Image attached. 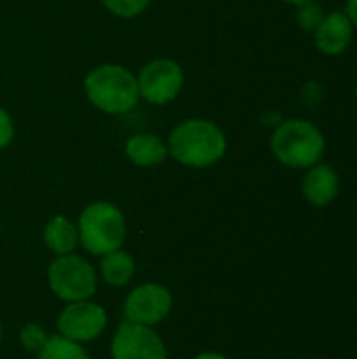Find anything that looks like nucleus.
<instances>
[{
  "instance_id": "nucleus-4",
  "label": "nucleus",
  "mask_w": 357,
  "mask_h": 359,
  "mask_svg": "<svg viewBox=\"0 0 357 359\" xmlns=\"http://www.w3.org/2000/svg\"><path fill=\"white\" fill-rule=\"evenodd\" d=\"M78 238L86 252L103 257L122 248L126 238V221L122 210L105 200L88 204L78 219Z\"/></svg>"
},
{
  "instance_id": "nucleus-18",
  "label": "nucleus",
  "mask_w": 357,
  "mask_h": 359,
  "mask_svg": "<svg viewBox=\"0 0 357 359\" xmlns=\"http://www.w3.org/2000/svg\"><path fill=\"white\" fill-rule=\"evenodd\" d=\"M46 339H48V334L44 332V328H42L40 324H25V326L21 328V332H19L21 345H23L27 351H34V353H38V351L44 347Z\"/></svg>"
},
{
  "instance_id": "nucleus-9",
  "label": "nucleus",
  "mask_w": 357,
  "mask_h": 359,
  "mask_svg": "<svg viewBox=\"0 0 357 359\" xmlns=\"http://www.w3.org/2000/svg\"><path fill=\"white\" fill-rule=\"evenodd\" d=\"M166 345L149 326L124 322L112 339V359H166Z\"/></svg>"
},
{
  "instance_id": "nucleus-11",
  "label": "nucleus",
  "mask_w": 357,
  "mask_h": 359,
  "mask_svg": "<svg viewBox=\"0 0 357 359\" xmlns=\"http://www.w3.org/2000/svg\"><path fill=\"white\" fill-rule=\"evenodd\" d=\"M339 189H341L339 172L335 170V166L322 164V162L307 168V172L301 181L303 198L316 208H324V206L332 204L339 196Z\"/></svg>"
},
{
  "instance_id": "nucleus-10",
  "label": "nucleus",
  "mask_w": 357,
  "mask_h": 359,
  "mask_svg": "<svg viewBox=\"0 0 357 359\" xmlns=\"http://www.w3.org/2000/svg\"><path fill=\"white\" fill-rule=\"evenodd\" d=\"M353 36H356V29H353L349 17L345 15V11L326 13L322 23L314 32V40H316L318 50L322 55H328V57L343 55L351 46Z\"/></svg>"
},
{
  "instance_id": "nucleus-14",
  "label": "nucleus",
  "mask_w": 357,
  "mask_h": 359,
  "mask_svg": "<svg viewBox=\"0 0 357 359\" xmlns=\"http://www.w3.org/2000/svg\"><path fill=\"white\" fill-rule=\"evenodd\" d=\"M135 259L124 252L122 248L114 250V252H107L101 257V263H99V271H101V278L105 284L114 286V288H122L126 286L133 276H135Z\"/></svg>"
},
{
  "instance_id": "nucleus-7",
  "label": "nucleus",
  "mask_w": 357,
  "mask_h": 359,
  "mask_svg": "<svg viewBox=\"0 0 357 359\" xmlns=\"http://www.w3.org/2000/svg\"><path fill=\"white\" fill-rule=\"evenodd\" d=\"M107 326V313L99 303L76 301L67 303V307L57 318V330L61 337L76 343H90L103 334Z\"/></svg>"
},
{
  "instance_id": "nucleus-8",
  "label": "nucleus",
  "mask_w": 357,
  "mask_h": 359,
  "mask_svg": "<svg viewBox=\"0 0 357 359\" xmlns=\"http://www.w3.org/2000/svg\"><path fill=\"white\" fill-rule=\"evenodd\" d=\"M173 309V294L162 284H141L124 301V322L154 328Z\"/></svg>"
},
{
  "instance_id": "nucleus-20",
  "label": "nucleus",
  "mask_w": 357,
  "mask_h": 359,
  "mask_svg": "<svg viewBox=\"0 0 357 359\" xmlns=\"http://www.w3.org/2000/svg\"><path fill=\"white\" fill-rule=\"evenodd\" d=\"M301 95H303L305 105H307V107H314V105H318V103L322 101L324 90H322V86H320L318 82H307Z\"/></svg>"
},
{
  "instance_id": "nucleus-21",
  "label": "nucleus",
  "mask_w": 357,
  "mask_h": 359,
  "mask_svg": "<svg viewBox=\"0 0 357 359\" xmlns=\"http://www.w3.org/2000/svg\"><path fill=\"white\" fill-rule=\"evenodd\" d=\"M345 15L349 17L353 29L357 32V0H347V4H345Z\"/></svg>"
},
{
  "instance_id": "nucleus-2",
  "label": "nucleus",
  "mask_w": 357,
  "mask_h": 359,
  "mask_svg": "<svg viewBox=\"0 0 357 359\" xmlns=\"http://www.w3.org/2000/svg\"><path fill=\"white\" fill-rule=\"evenodd\" d=\"M84 93L97 109L112 116L128 114L141 99L137 76L118 63H103L90 69L84 78Z\"/></svg>"
},
{
  "instance_id": "nucleus-17",
  "label": "nucleus",
  "mask_w": 357,
  "mask_h": 359,
  "mask_svg": "<svg viewBox=\"0 0 357 359\" xmlns=\"http://www.w3.org/2000/svg\"><path fill=\"white\" fill-rule=\"evenodd\" d=\"M103 4L116 17L133 19V17L141 15L149 6V0H103Z\"/></svg>"
},
{
  "instance_id": "nucleus-16",
  "label": "nucleus",
  "mask_w": 357,
  "mask_h": 359,
  "mask_svg": "<svg viewBox=\"0 0 357 359\" xmlns=\"http://www.w3.org/2000/svg\"><path fill=\"white\" fill-rule=\"evenodd\" d=\"M324 15H326L324 6L316 0H307L303 4H297V23L305 32L314 34L318 29V25L322 23Z\"/></svg>"
},
{
  "instance_id": "nucleus-1",
  "label": "nucleus",
  "mask_w": 357,
  "mask_h": 359,
  "mask_svg": "<svg viewBox=\"0 0 357 359\" xmlns=\"http://www.w3.org/2000/svg\"><path fill=\"white\" fill-rule=\"evenodd\" d=\"M166 147L179 164L208 168L225 156L227 137L219 124L204 118H189L173 128Z\"/></svg>"
},
{
  "instance_id": "nucleus-25",
  "label": "nucleus",
  "mask_w": 357,
  "mask_h": 359,
  "mask_svg": "<svg viewBox=\"0 0 357 359\" xmlns=\"http://www.w3.org/2000/svg\"><path fill=\"white\" fill-rule=\"evenodd\" d=\"M353 97H356V101H357V84H356V88H353Z\"/></svg>"
},
{
  "instance_id": "nucleus-6",
  "label": "nucleus",
  "mask_w": 357,
  "mask_h": 359,
  "mask_svg": "<svg viewBox=\"0 0 357 359\" xmlns=\"http://www.w3.org/2000/svg\"><path fill=\"white\" fill-rule=\"evenodd\" d=\"M139 97L151 105H166L175 101L185 84L181 65L173 59H154L141 67L137 76Z\"/></svg>"
},
{
  "instance_id": "nucleus-24",
  "label": "nucleus",
  "mask_w": 357,
  "mask_h": 359,
  "mask_svg": "<svg viewBox=\"0 0 357 359\" xmlns=\"http://www.w3.org/2000/svg\"><path fill=\"white\" fill-rule=\"evenodd\" d=\"M0 343H2V320H0Z\"/></svg>"
},
{
  "instance_id": "nucleus-19",
  "label": "nucleus",
  "mask_w": 357,
  "mask_h": 359,
  "mask_svg": "<svg viewBox=\"0 0 357 359\" xmlns=\"http://www.w3.org/2000/svg\"><path fill=\"white\" fill-rule=\"evenodd\" d=\"M13 135H15V124H13V118L8 116L6 109L0 107V151L4 147L11 145L13 141Z\"/></svg>"
},
{
  "instance_id": "nucleus-15",
  "label": "nucleus",
  "mask_w": 357,
  "mask_h": 359,
  "mask_svg": "<svg viewBox=\"0 0 357 359\" xmlns=\"http://www.w3.org/2000/svg\"><path fill=\"white\" fill-rule=\"evenodd\" d=\"M38 359H90V355L80 343L69 341L61 334H53L38 351Z\"/></svg>"
},
{
  "instance_id": "nucleus-13",
  "label": "nucleus",
  "mask_w": 357,
  "mask_h": 359,
  "mask_svg": "<svg viewBox=\"0 0 357 359\" xmlns=\"http://www.w3.org/2000/svg\"><path fill=\"white\" fill-rule=\"evenodd\" d=\"M44 244L48 246L50 252H55L57 257L63 255H72L76 250V246L80 244L78 238V227L63 215L53 217L46 227H44Z\"/></svg>"
},
{
  "instance_id": "nucleus-23",
  "label": "nucleus",
  "mask_w": 357,
  "mask_h": 359,
  "mask_svg": "<svg viewBox=\"0 0 357 359\" xmlns=\"http://www.w3.org/2000/svg\"><path fill=\"white\" fill-rule=\"evenodd\" d=\"M284 2H288V4H295V6H297V4H303V2H307V0H284Z\"/></svg>"
},
{
  "instance_id": "nucleus-3",
  "label": "nucleus",
  "mask_w": 357,
  "mask_h": 359,
  "mask_svg": "<svg viewBox=\"0 0 357 359\" xmlns=\"http://www.w3.org/2000/svg\"><path fill=\"white\" fill-rule=\"evenodd\" d=\"M274 158L295 170H307L318 164L326 151V139L322 130L307 120L290 118L278 124L271 135Z\"/></svg>"
},
{
  "instance_id": "nucleus-22",
  "label": "nucleus",
  "mask_w": 357,
  "mask_h": 359,
  "mask_svg": "<svg viewBox=\"0 0 357 359\" xmlns=\"http://www.w3.org/2000/svg\"><path fill=\"white\" fill-rule=\"evenodd\" d=\"M194 359H227V358H225V355H221V353H215V351H206V353L196 355Z\"/></svg>"
},
{
  "instance_id": "nucleus-12",
  "label": "nucleus",
  "mask_w": 357,
  "mask_h": 359,
  "mask_svg": "<svg viewBox=\"0 0 357 359\" xmlns=\"http://www.w3.org/2000/svg\"><path fill=\"white\" fill-rule=\"evenodd\" d=\"M124 151H126V158H128L135 166H141V168L158 166V164H162V162L166 160V156H168L166 143H164L158 135H151V133L133 135V137L126 141Z\"/></svg>"
},
{
  "instance_id": "nucleus-5",
  "label": "nucleus",
  "mask_w": 357,
  "mask_h": 359,
  "mask_svg": "<svg viewBox=\"0 0 357 359\" xmlns=\"http://www.w3.org/2000/svg\"><path fill=\"white\" fill-rule=\"evenodd\" d=\"M48 286L65 303L88 301L97 292V273L82 257L63 255L48 265Z\"/></svg>"
},
{
  "instance_id": "nucleus-26",
  "label": "nucleus",
  "mask_w": 357,
  "mask_h": 359,
  "mask_svg": "<svg viewBox=\"0 0 357 359\" xmlns=\"http://www.w3.org/2000/svg\"><path fill=\"white\" fill-rule=\"evenodd\" d=\"M0 229H2V223H0Z\"/></svg>"
}]
</instances>
